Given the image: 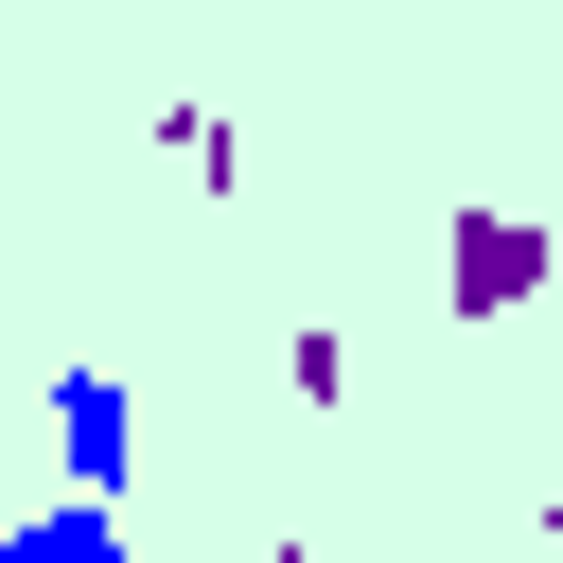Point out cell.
<instances>
[{
	"label": "cell",
	"mask_w": 563,
	"mask_h": 563,
	"mask_svg": "<svg viewBox=\"0 0 563 563\" xmlns=\"http://www.w3.org/2000/svg\"><path fill=\"white\" fill-rule=\"evenodd\" d=\"M0 563H123V510H106V493H53V510H35Z\"/></svg>",
	"instance_id": "7a4b0ae2"
},
{
	"label": "cell",
	"mask_w": 563,
	"mask_h": 563,
	"mask_svg": "<svg viewBox=\"0 0 563 563\" xmlns=\"http://www.w3.org/2000/svg\"><path fill=\"white\" fill-rule=\"evenodd\" d=\"M53 440H70V493L123 510V369H53Z\"/></svg>",
	"instance_id": "6da1fadb"
}]
</instances>
